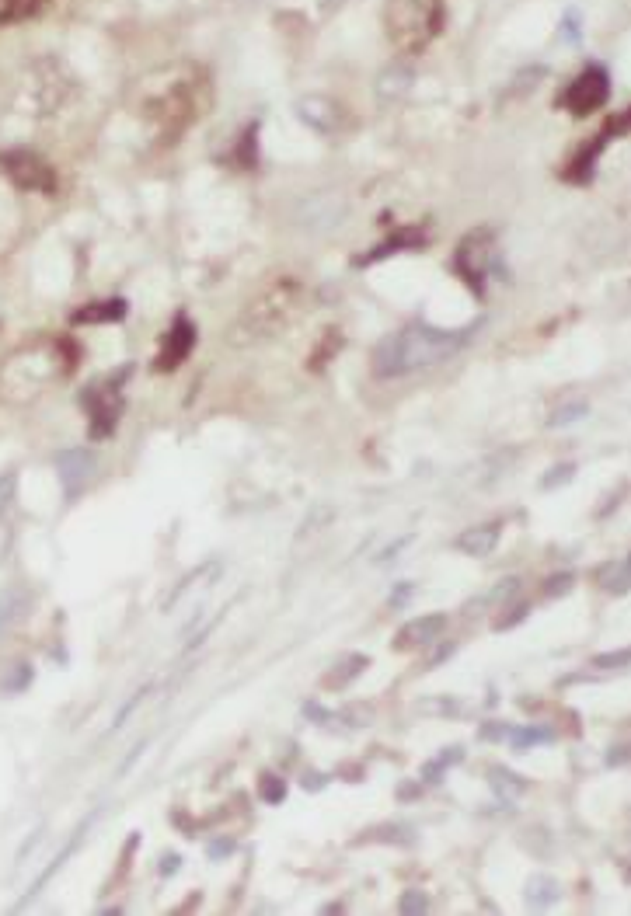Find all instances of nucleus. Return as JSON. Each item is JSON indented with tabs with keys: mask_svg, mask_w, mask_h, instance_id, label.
<instances>
[{
	"mask_svg": "<svg viewBox=\"0 0 631 916\" xmlns=\"http://www.w3.org/2000/svg\"><path fill=\"white\" fill-rule=\"evenodd\" d=\"M203 95H206L203 70L192 67V63L168 67L147 81L140 115L150 122V129H154L164 143H171L196 122L199 108H203Z\"/></svg>",
	"mask_w": 631,
	"mask_h": 916,
	"instance_id": "f257e3e1",
	"label": "nucleus"
},
{
	"mask_svg": "<svg viewBox=\"0 0 631 916\" xmlns=\"http://www.w3.org/2000/svg\"><path fill=\"white\" fill-rule=\"evenodd\" d=\"M471 331H454V328H433V324H408V328L387 335L374 349V373L384 380L408 377L415 370H426L443 359H450L457 349L468 345Z\"/></svg>",
	"mask_w": 631,
	"mask_h": 916,
	"instance_id": "f03ea898",
	"label": "nucleus"
},
{
	"mask_svg": "<svg viewBox=\"0 0 631 916\" xmlns=\"http://www.w3.org/2000/svg\"><path fill=\"white\" fill-rule=\"evenodd\" d=\"M300 307V283L293 276H283L276 283H269L262 293L245 307V314L234 321L231 328V342L248 345L258 338H272Z\"/></svg>",
	"mask_w": 631,
	"mask_h": 916,
	"instance_id": "7ed1b4c3",
	"label": "nucleus"
},
{
	"mask_svg": "<svg viewBox=\"0 0 631 916\" xmlns=\"http://www.w3.org/2000/svg\"><path fill=\"white\" fill-rule=\"evenodd\" d=\"M443 18L440 0H387V39L401 56H419L440 35Z\"/></svg>",
	"mask_w": 631,
	"mask_h": 916,
	"instance_id": "20e7f679",
	"label": "nucleus"
},
{
	"mask_svg": "<svg viewBox=\"0 0 631 916\" xmlns=\"http://www.w3.org/2000/svg\"><path fill=\"white\" fill-rule=\"evenodd\" d=\"M129 370L109 373L105 380H95V384L84 391V408L91 415V439H109L116 432V422L123 415V380Z\"/></svg>",
	"mask_w": 631,
	"mask_h": 916,
	"instance_id": "39448f33",
	"label": "nucleus"
},
{
	"mask_svg": "<svg viewBox=\"0 0 631 916\" xmlns=\"http://www.w3.org/2000/svg\"><path fill=\"white\" fill-rule=\"evenodd\" d=\"M492 258H496V248H492V230H485V227L471 230V234L461 241V248H457L454 269L475 297H482L485 293V279H489Z\"/></svg>",
	"mask_w": 631,
	"mask_h": 916,
	"instance_id": "423d86ee",
	"label": "nucleus"
},
{
	"mask_svg": "<svg viewBox=\"0 0 631 916\" xmlns=\"http://www.w3.org/2000/svg\"><path fill=\"white\" fill-rule=\"evenodd\" d=\"M607 98H611V77H607L604 67L590 63V67L579 70L576 81L558 95V105L569 108V112L579 115V119H586V115H593L597 108H604Z\"/></svg>",
	"mask_w": 631,
	"mask_h": 916,
	"instance_id": "0eeeda50",
	"label": "nucleus"
},
{
	"mask_svg": "<svg viewBox=\"0 0 631 916\" xmlns=\"http://www.w3.org/2000/svg\"><path fill=\"white\" fill-rule=\"evenodd\" d=\"M0 171L25 192H42V196H53L56 192V171L49 168L46 157L32 154V150L0 154Z\"/></svg>",
	"mask_w": 631,
	"mask_h": 916,
	"instance_id": "6e6552de",
	"label": "nucleus"
},
{
	"mask_svg": "<svg viewBox=\"0 0 631 916\" xmlns=\"http://www.w3.org/2000/svg\"><path fill=\"white\" fill-rule=\"evenodd\" d=\"M192 345H196V324H192L185 314H178L161 338V349H157V359H154L157 370L168 373V370H175V366H182L185 359H189Z\"/></svg>",
	"mask_w": 631,
	"mask_h": 916,
	"instance_id": "1a4fd4ad",
	"label": "nucleus"
},
{
	"mask_svg": "<svg viewBox=\"0 0 631 916\" xmlns=\"http://www.w3.org/2000/svg\"><path fill=\"white\" fill-rule=\"evenodd\" d=\"M297 115L321 136H339L342 129H346V119H349L346 108H342L339 102H332L328 95L304 98V102L297 105Z\"/></svg>",
	"mask_w": 631,
	"mask_h": 916,
	"instance_id": "9d476101",
	"label": "nucleus"
},
{
	"mask_svg": "<svg viewBox=\"0 0 631 916\" xmlns=\"http://www.w3.org/2000/svg\"><path fill=\"white\" fill-rule=\"evenodd\" d=\"M95 467H98V460L91 450L60 453V457H56V471H60V481H63V495H67V499H77V495L88 488Z\"/></svg>",
	"mask_w": 631,
	"mask_h": 916,
	"instance_id": "9b49d317",
	"label": "nucleus"
},
{
	"mask_svg": "<svg viewBox=\"0 0 631 916\" xmlns=\"http://www.w3.org/2000/svg\"><path fill=\"white\" fill-rule=\"evenodd\" d=\"M447 613H429V617H415L394 634V648H422V645H436L440 634L447 631Z\"/></svg>",
	"mask_w": 631,
	"mask_h": 916,
	"instance_id": "f8f14e48",
	"label": "nucleus"
},
{
	"mask_svg": "<svg viewBox=\"0 0 631 916\" xmlns=\"http://www.w3.org/2000/svg\"><path fill=\"white\" fill-rule=\"evenodd\" d=\"M499 537H503V523H478V526H468V530L454 540V547L461 554H468V558H485V554L496 551Z\"/></svg>",
	"mask_w": 631,
	"mask_h": 916,
	"instance_id": "ddd939ff",
	"label": "nucleus"
},
{
	"mask_svg": "<svg viewBox=\"0 0 631 916\" xmlns=\"http://www.w3.org/2000/svg\"><path fill=\"white\" fill-rule=\"evenodd\" d=\"M422 244H426V230L422 227H401V230H394L387 241H380L377 248H370L356 265L380 262V258H391V255H398V251H419Z\"/></svg>",
	"mask_w": 631,
	"mask_h": 916,
	"instance_id": "4468645a",
	"label": "nucleus"
},
{
	"mask_svg": "<svg viewBox=\"0 0 631 916\" xmlns=\"http://www.w3.org/2000/svg\"><path fill=\"white\" fill-rule=\"evenodd\" d=\"M126 317V300H98V304H84L81 310H74L70 321L74 324H112Z\"/></svg>",
	"mask_w": 631,
	"mask_h": 916,
	"instance_id": "2eb2a0df",
	"label": "nucleus"
},
{
	"mask_svg": "<svg viewBox=\"0 0 631 916\" xmlns=\"http://www.w3.org/2000/svg\"><path fill=\"white\" fill-rule=\"evenodd\" d=\"M367 666H370L367 655H346V659H339L332 669H328L325 680H321V683H325V690H346L349 683H353L356 676H360Z\"/></svg>",
	"mask_w": 631,
	"mask_h": 916,
	"instance_id": "dca6fc26",
	"label": "nucleus"
},
{
	"mask_svg": "<svg viewBox=\"0 0 631 916\" xmlns=\"http://www.w3.org/2000/svg\"><path fill=\"white\" fill-rule=\"evenodd\" d=\"M593 579H597L600 586L614 596H621L631 589V572L625 568V561H607V565H600L597 572H593Z\"/></svg>",
	"mask_w": 631,
	"mask_h": 916,
	"instance_id": "f3484780",
	"label": "nucleus"
},
{
	"mask_svg": "<svg viewBox=\"0 0 631 916\" xmlns=\"http://www.w3.org/2000/svg\"><path fill=\"white\" fill-rule=\"evenodd\" d=\"M555 899H558V882H555V878L534 875L527 882V906H530V910H548Z\"/></svg>",
	"mask_w": 631,
	"mask_h": 916,
	"instance_id": "a211bd4d",
	"label": "nucleus"
},
{
	"mask_svg": "<svg viewBox=\"0 0 631 916\" xmlns=\"http://www.w3.org/2000/svg\"><path fill=\"white\" fill-rule=\"evenodd\" d=\"M49 0H0V25H14V21H28L39 11H46Z\"/></svg>",
	"mask_w": 631,
	"mask_h": 916,
	"instance_id": "6ab92c4d",
	"label": "nucleus"
},
{
	"mask_svg": "<svg viewBox=\"0 0 631 916\" xmlns=\"http://www.w3.org/2000/svg\"><path fill=\"white\" fill-rule=\"evenodd\" d=\"M520 593V579H503V582H496V586L489 589V593H482L478 596L475 603H468V613H475V610H489V607H499V603H506V600H513V596Z\"/></svg>",
	"mask_w": 631,
	"mask_h": 916,
	"instance_id": "aec40b11",
	"label": "nucleus"
},
{
	"mask_svg": "<svg viewBox=\"0 0 631 916\" xmlns=\"http://www.w3.org/2000/svg\"><path fill=\"white\" fill-rule=\"evenodd\" d=\"M489 777H492V791L499 795V802H513V798H520L523 788H527L523 777L513 774V770H506V767H492Z\"/></svg>",
	"mask_w": 631,
	"mask_h": 916,
	"instance_id": "412c9836",
	"label": "nucleus"
},
{
	"mask_svg": "<svg viewBox=\"0 0 631 916\" xmlns=\"http://www.w3.org/2000/svg\"><path fill=\"white\" fill-rule=\"evenodd\" d=\"M541 742H555V732L541 725H523L509 732V746H513L516 753H523V749H530V746H541Z\"/></svg>",
	"mask_w": 631,
	"mask_h": 916,
	"instance_id": "4be33fe9",
	"label": "nucleus"
},
{
	"mask_svg": "<svg viewBox=\"0 0 631 916\" xmlns=\"http://www.w3.org/2000/svg\"><path fill=\"white\" fill-rule=\"evenodd\" d=\"M461 760H464V749H461V746H447L440 756H436L433 763H426V767H422V781H426V784H436V781L443 777V770L450 767V763H461Z\"/></svg>",
	"mask_w": 631,
	"mask_h": 916,
	"instance_id": "5701e85b",
	"label": "nucleus"
},
{
	"mask_svg": "<svg viewBox=\"0 0 631 916\" xmlns=\"http://www.w3.org/2000/svg\"><path fill=\"white\" fill-rule=\"evenodd\" d=\"M572 582H576V575L572 572H558V575H551L548 582L541 586V596L544 600H558V596H565L572 589Z\"/></svg>",
	"mask_w": 631,
	"mask_h": 916,
	"instance_id": "b1692460",
	"label": "nucleus"
},
{
	"mask_svg": "<svg viewBox=\"0 0 631 916\" xmlns=\"http://www.w3.org/2000/svg\"><path fill=\"white\" fill-rule=\"evenodd\" d=\"M408 81H412V77H408V70H391V74L380 77V95H384V98H398L401 91L408 88Z\"/></svg>",
	"mask_w": 631,
	"mask_h": 916,
	"instance_id": "393cba45",
	"label": "nucleus"
},
{
	"mask_svg": "<svg viewBox=\"0 0 631 916\" xmlns=\"http://www.w3.org/2000/svg\"><path fill=\"white\" fill-rule=\"evenodd\" d=\"M586 408L583 401H576V405H565V408H558L555 415L548 418V429H562V425H572V422H579V418L586 415Z\"/></svg>",
	"mask_w": 631,
	"mask_h": 916,
	"instance_id": "a878e982",
	"label": "nucleus"
},
{
	"mask_svg": "<svg viewBox=\"0 0 631 916\" xmlns=\"http://www.w3.org/2000/svg\"><path fill=\"white\" fill-rule=\"evenodd\" d=\"M18 610H21V596L14 593V589H4V593H0V634H4V627L18 617Z\"/></svg>",
	"mask_w": 631,
	"mask_h": 916,
	"instance_id": "bb28decb",
	"label": "nucleus"
},
{
	"mask_svg": "<svg viewBox=\"0 0 631 916\" xmlns=\"http://www.w3.org/2000/svg\"><path fill=\"white\" fill-rule=\"evenodd\" d=\"M631 666V648H618V652H607L593 659V669H628Z\"/></svg>",
	"mask_w": 631,
	"mask_h": 916,
	"instance_id": "cd10ccee",
	"label": "nucleus"
},
{
	"mask_svg": "<svg viewBox=\"0 0 631 916\" xmlns=\"http://www.w3.org/2000/svg\"><path fill=\"white\" fill-rule=\"evenodd\" d=\"M572 474H576V467L572 464H555L548 471V478H541V488L544 492H551V488H558V485H565V481H572Z\"/></svg>",
	"mask_w": 631,
	"mask_h": 916,
	"instance_id": "c85d7f7f",
	"label": "nucleus"
},
{
	"mask_svg": "<svg viewBox=\"0 0 631 916\" xmlns=\"http://www.w3.org/2000/svg\"><path fill=\"white\" fill-rule=\"evenodd\" d=\"M625 133H631V108L628 112H621V115H614V119H607V126H604V140L611 143L614 136H625Z\"/></svg>",
	"mask_w": 631,
	"mask_h": 916,
	"instance_id": "c756f323",
	"label": "nucleus"
},
{
	"mask_svg": "<svg viewBox=\"0 0 631 916\" xmlns=\"http://www.w3.org/2000/svg\"><path fill=\"white\" fill-rule=\"evenodd\" d=\"M398 910H401V913H426V910H429L426 892H419V889L405 892V896H401V903H398Z\"/></svg>",
	"mask_w": 631,
	"mask_h": 916,
	"instance_id": "7c9ffc66",
	"label": "nucleus"
},
{
	"mask_svg": "<svg viewBox=\"0 0 631 916\" xmlns=\"http://www.w3.org/2000/svg\"><path fill=\"white\" fill-rule=\"evenodd\" d=\"M14 485H18V474H14V471L0 474V519H4V512H7V506H11V499H14Z\"/></svg>",
	"mask_w": 631,
	"mask_h": 916,
	"instance_id": "2f4dec72",
	"label": "nucleus"
},
{
	"mask_svg": "<svg viewBox=\"0 0 631 916\" xmlns=\"http://www.w3.org/2000/svg\"><path fill=\"white\" fill-rule=\"evenodd\" d=\"M258 791H262V798H265V802H272V805H276V802H283V781H279V777L265 774V777H262V784H258Z\"/></svg>",
	"mask_w": 631,
	"mask_h": 916,
	"instance_id": "473e14b6",
	"label": "nucleus"
},
{
	"mask_svg": "<svg viewBox=\"0 0 631 916\" xmlns=\"http://www.w3.org/2000/svg\"><path fill=\"white\" fill-rule=\"evenodd\" d=\"M335 349H339V331H328V345H325V349H318V352L311 356V366H314V370H318V366H325V359L332 356Z\"/></svg>",
	"mask_w": 631,
	"mask_h": 916,
	"instance_id": "72a5a7b5",
	"label": "nucleus"
},
{
	"mask_svg": "<svg viewBox=\"0 0 631 916\" xmlns=\"http://www.w3.org/2000/svg\"><path fill=\"white\" fill-rule=\"evenodd\" d=\"M506 613H509V617H503V620H496V631H509V627H513V624H520V620H523V617H527V613H530V607H527V603H520V607H516V610H513V607H509Z\"/></svg>",
	"mask_w": 631,
	"mask_h": 916,
	"instance_id": "f704fd0d",
	"label": "nucleus"
},
{
	"mask_svg": "<svg viewBox=\"0 0 631 916\" xmlns=\"http://www.w3.org/2000/svg\"><path fill=\"white\" fill-rule=\"evenodd\" d=\"M509 732H513V728L503 725V721H489V725H482V739H489V742L509 739Z\"/></svg>",
	"mask_w": 631,
	"mask_h": 916,
	"instance_id": "c9c22d12",
	"label": "nucleus"
},
{
	"mask_svg": "<svg viewBox=\"0 0 631 916\" xmlns=\"http://www.w3.org/2000/svg\"><path fill=\"white\" fill-rule=\"evenodd\" d=\"M143 697H147V690H140V694H136V697H129V704H126V708L116 714V728H119V725H126V721H129V714H133L136 708H140V701H143Z\"/></svg>",
	"mask_w": 631,
	"mask_h": 916,
	"instance_id": "e433bc0d",
	"label": "nucleus"
},
{
	"mask_svg": "<svg viewBox=\"0 0 631 916\" xmlns=\"http://www.w3.org/2000/svg\"><path fill=\"white\" fill-rule=\"evenodd\" d=\"M408 600H412V582H401V586L391 593V607H405Z\"/></svg>",
	"mask_w": 631,
	"mask_h": 916,
	"instance_id": "4c0bfd02",
	"label": "nucleus"
},
{
	"mask_svg": "<svg viewBox=\"0 0 631 916\" xmlns=\"http://www.w3.org/2000/svg\"><path fill=\"white\" fill-rule=\"evenodd\" d=\"M304 714H307L311 721H332V714H328L325 708H318V704H307Z\"/></svg>",
	"mask_w": 631,
	"mask_h": 916,
	"instance_id": "58836bf2",
	"label": "nucleus"
},
{
	"mask_svg": "<svg viewBox=\"0 0 631 916\" xmlns=\"http://www.w3.org/2000/svg\"><path fill=\"white\" fill-rule=\"evenodd\" d=\"M7 547H11V530H7V526L0 523V561L7 558Z\"/></svg>",
	"mask_w": 631,
	"mask_h": 916,
	"instance_id": "ea45409f",
	"label": "nucleus"
},
{
	"mask_svg": "<svg viewBox=\"0 0 631 916\" xmlns=\"http://www.w3.org/2000/svg\"><path fill=\"white\" fill-rule=\"evenodd\" d=\"M178 864H182V857L168 854V857H164V868H161V871H164V875H171V871H175V868H178Z\"/></svg>",
	"mask_w": 631,
	"mask_h": 916,
	"instance_id": "a19ab883",
	"label": "nucleus"
},
{
	"mask_svg": "<svg viewBox=\"0 0 631 916\" xmlns=\"http://www.w3.org/2000/svg\"><path fill=\"white\" fill-rule=\"evenodd\" d=\"M304 784H307V788H321V784H325V777H321V774H318V777H314V774H307V781H304Z\"/></svg>",
	"mask_w": 631,
	"mask_h": 916,
	"instance_id": "79ce46f5",
	"label": "nucleus"
},
{
	"mask_svg": "<svg viewBox=\"0 0 631 916\" xmlns=\"http://www.w3.org/2000/svg\"><path fill=\"white\" fill-rule=\"evenodd\" d=\"M227 850H234V843H217V847H213V857L227 854Z\"/></svg>",
	"mask_w": 631,
	"mask_h": 916,
	"instance_id": "37998d69",
	"label": "nucleus"
},
{
	"mask_svg": "<svg viewBox=\"0 0 631 916\" xmlns=\"http://www.w3.org/2000/svg\"><path fill=\"white\" fill-rule=\"evenodd\" d=\"M625 568H628V572H631V554H628V558H625Z\"/></svg>",
	"mask_w": 631,
	"mask_h": 916,
	"instance_id": "c03bdc74",
	"label": "nucleus"
}]
</instances>
